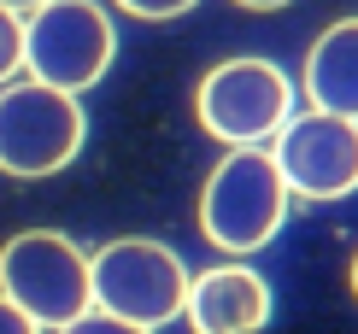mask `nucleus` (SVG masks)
I'll return each instance as SVG.
<instances>
[{
    "label": "nucleus",
    "instance_id": "nucleus-16",
    "mask_svg": "<svg viewBox=\"0 0 358 334\" xmlns=\"http://www.w3.org/2000/svg\"><path fill=\"white\" fill-rule=\"evenodd\" d=\"M352 287H358V258H352Z\"/></svg>",
    "mask_w": 358,
    "mask_h": 334
},
{
    "label": "nucleus",
    "instance_id": "nucleus-15",
    "mask_svg": "<svg viewBox=\"0 0 358 334\" xmlns=\"http://www.w3.org/2000/svg\"><path fill=\"white\" fill-rule=\"evenodd\" d=\"M0 6H6V12H36L41 0H0Z\"/></svg>",
    "mask_w": 358,
    "mask_h": 334
},
{
    "label": "nucleus",
    "instance_id": "nucleus-1",
    "mask_svg": "<svg viewBox=\"0 0 358 334\" xmlns=\"http://www.w3.org/2000/svg\"><path fill=\"white\" fill-rule=\"evenodd\" d=\"M288 223V182L264 147H235L200 188V229L223 252H259Z\"/></svg>",
    "mask_w": 358,
    "mask_h": 334
},
{
    "label": "nucleus",
    "instance_id": "nucleus-8",
    "mask_svg": "<svg viewBox=\"0 0 358 334\" xmlns=\"http://www.w3.org/2000/svg\"><path fill=\"white\" fill-rule=\"evenodd\" d=\"M182 317L194 334H259L271 323V287L247 264H212L206 276H188Z\"/></svg>",
    "mask_w": 358,
    "mask_h": 334
},
{
    "label": "nucleus",
    "instance_id": "nucleus-5",
    "mask_svg": "<svg viewBox=\"0 0 358 334\" xmlns=\"http://www.w3.org/2000/svg\"><path fill=\"white\" fill-rule=\"evenodd\" d=\"M88 117L71 88L12 82L0 94V170L6 176H53L83 153Z\"/></svg>",
    "mask_w": 358,
    "mask_h": 334
},
{
    "label": "nucleus",
    "instance_id": "nucleus-6",
    "mask_svg": "<svg viewBox=\"0 0 358 334\" xmlns=\"http://www.w3.org/2000/svg\"><path fill=\"white\" fill-rule=\"evenodd\" d=\"M200 129L217 135L229 147H264L288 124L294 88L271 59H223L217 71H206L200 94H194Z\"/></svg>",
    "mask_w": 358,
    "mask_h": 334
},
{
    "label": "nucleus",
    "instance_id": "nucleus-7",
    "mask_svg": "<svg viewBox=\"0 0 358 334\" xmlns=\"http://www.w3.org/2000/svg\"><path fill=\"white\" fill-rule=\"evenodd\" d=\"M271 159L288 194L300 200H347L358 188V124L352 117H335V112H317L306 106L300 117L288 112V124L271 135Z\"/></svg>",
    "mask_w": 358,
    "mask_h": 334
},
{
    "label": "nucleus",
    "instance_id": "nucleus-14",
    "mask_svg": "<svg viewBox=\"0 0 358 334\" xmlns=\"http://www.w3.org/2000/svg\"><path fill=\"white\" fill-rule=\"evenodd\" d=\"M235 6H247V12H276V6H288V0H235Z\"/></svg>",
    "mask_w": 358,
    "mask_h": 334
},
{
    "label": "nucleus",
    "instance_id": "nucleus-3",
    "mask_svg": "<svg viewBox=\"0 0 358 334\" xmlns=\"http://www.w3.org/2000/svg\"><path fill=\"white\" fill-rule=\"evenodd\" d=\"M117 29L94 0H41L36 12H24V71L36 82L53 88H94L112 71Z\"/></svg>",
    "mask_w": 358,
    "mask_h": 334
},
{
    "label": "nucleus",
    "instance_id": "nucleus-9",
    "mask_svg": "<svg viewBox=\"0 0 358 334\" xmlns=\"http://www.w3.org/2000/svg\"><path fill=\"white\" fill-rule=\"evenodd\" d=\"M306 100L358 124V18L329 24L306 53Z\"/></svg>",
    "mask_w": 358,
    "mask_h": 334
},
{
    "label": "nucleus",
    "instance_id": "nucleus-13",
    "mask_svg": "<svg viewBox=\"0 0 358 334\" xmlns=\"http://www.w3.org/2000/svg\"><path fill=\"white\" fill-rule=\"evenodd\" d=\"M0 334H41L36 323H29V317L18 311V305H12V299L6 293H0Z\"/></svg>",
    "mask_w": 358,
    "mask_h": 334
},
{
    "label": "nucleus",
    "instance_id": "nucleus-10",
    "mask_svg": "<svg viewBox=\"0 0 358 334\" xmlns=\"http://www.w3.org/2000/svg\"><path fill=\"white\" fill-rule=\"evenodd\" d=\"M24 71V12L0 6V82Z\"/></svg>",
    "mask_w": 358,
    "mask_h": 334
},
{
    "label": "nucleus",
    "instance_id": "nucleus-4",
    "mask_svg": "<svg viewBox=\"0 0 358 334\" xmlns=\"http://www.w3.org/2000/svg\"><path fill=\"white\" fill-rule=\"evenodd\" d=\"M88 299L94 311H112L124 323L165 328L171 317H182L188 264L159 240H112L88 258Z\"/></svg>",
    "mask_w": 358,
    "mask_h": 334
},
{
    "label": "nucleus",
    "instance_id": "nucleus-12",
    "mask_svg": "<svg viewBox=\"0 0 358 334\" xmlns=\"http://www.w3.org/2000/svg\"><path fill=\"white\" fill-rule=\"evenodd\" d=\"M117 6H124L129 18H153V24H165V18H182V12H194L200 0H117Z\"/></svg>",
    "mask_w": 358,
    "mask_h": 334
},
{
    "label": "nucleus",
    "instance_id": "nucleus-11",
    "mask_svg": "<svg viewBox=\"0 0 358 334\" xmlns=\"http://www.w3.org/2000/svg\"><path fill=\"white\" fill-rule=\"evenodd\" d=\"M65 334H159V328H141V323H124V317H112V311H94L88 305L77 323H65Z\"/></svg>",
    "mask_w": 358,
    "mask_h": 334
},
{
    "label": "nucleus",
    "instance_id": "nucleus-2",
    "mask_svg": "<svg viewBox=\"0 0 358 334\" xmlns=\"http://www.w3.org/2000/svg\"><path fill=\"white\" fill-rule=\"evenodd\" d=\"M0 293L36 328H65L94 305L88 299V252L53 229L12 235L0 247Z\"/></svg>",
    "mask_w": 358,
    "mask_h": 334
}]
</instances>
